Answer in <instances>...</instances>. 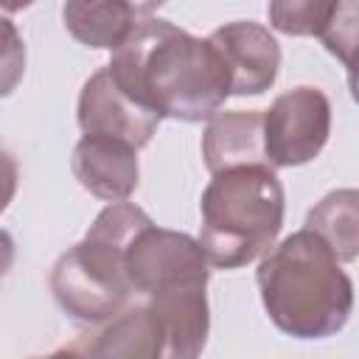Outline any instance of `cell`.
<instances>
[{
    "label": "cell",
    "mask_w": 359,
    "mask_h": 359,
    "mask_svg": "<svg viewBox=\"0 0 359 359\" xmlns=\"http://www.w3.org/2000/svg\"><path fill=\"white\" fill-rule=\"evenodd\" d=\"M115 84L160 118L210 121L230 95L227 70L208 42L168 20H143L107 65Z\"/></svg>",
    "instance_id": "6da1fadb"
},
{
    "label": "cell",
    "mask_w": 359,
    "mask_h": 359,
    "mask_svg": "<svg viewBox=\"0 0 359 359\" xmlns=\"http://www.w3.org/2000/svg\"><path fill=\"white\" fill-rule=\"evenodd\" d=\"M255 280L269 320L294 339L334 337L353 311L351 275L306 227L264 252Z\"/></svg>",
    "instance_id": "7a4b0ae2"
},
{
    "label": "cell",
    "mask_w": 359,
    "mask_h": 359,
    "mask_svg": "<svg viewBox=\"0 0 359 359\" xmlns=\"http://www.w3.org/2000/svg\"><path fill=\"white\" fill-rule=\"evenodd\" d=\"M199 247L210 266L241 269L269 252L283 227L286 194L269 165L213 174L202 191Z\"/></svg>",
    "instance_id": "3957f363"
},
{
    "label": "cell",
    "mask_w": 359,
    "mask_h": 359,
    "mask_svg": "<svg viewBox=\"0 0 359 359\" xmlns=\"http://www.w3.org/2000/svg\"><path fill=\"white\" fill-rule=\"evenodd\" d=\"M151 224L149 213L132 202L107 205L84 238L59 255L50 272V292L59 309L79 323H104L123 311L132 289L123 252L137 230Z\"/></svg>",
    "instance_id": "277c9868"
},
{
    "label": "cell",
    "mask_w": 359,
    "mask_h": 359,
    "mask_svg": "<svg viewBox=\"0 0 359 359\" xmlns=\"http://www.w3.org/2000/svg\"><path fill=\"white\" fill-rule=\"evenodd\" d=\"M331 135V101L317 87L280 93L264 112V149L272 168L311 163Z\"/></svg>",
    "instance_id": "5b68a950"
},
{
    "label": "cell",
    "mask_w": 359,
    "mask_h": 359,
    "mask_svg": "<svg viewBox=\"0 0 359 359\" xmlns=\"http://www.w3.org/2000/svg\"><path fill=\"white\" fill-rule=\"evenodd\" d=\"M208 266L210 264L196 238L180 230L157 227L154 222L137 230L123 252L129 289L143 297L180 283H208Z\"/></svg>",
    "instance_id": "8992f818"
},
{
    "label": "cell",
    "mask_w": 359,
    "mask_h": 359,
    "mask_svg": "<svg viewBox=\"0 0 359 359\" xmlns=\"http://www.w3.org/2000/svg\"><path fill=\"white\" fill-rule=\"evenodd\" d=\"M76 118L84 135L115 137L129 143L132 149H143L163 121L154 109L143 107L129 93H123L107 67H101L84 81L79 93Z\"/></svg>",
    "instance_id": "52a82bcc"
},
{
    "label": "cell",
    "mask_w": 359,
    "mask_h": 359,
    "mask_svg": "<svg viewBox=\"0 0 359 359\" xmlns=\"http://www.w3.org/2000/svg\"><path fill=\"white\" fill-rule=\"evenodd\" d=\"M208 42L216 48L227 70L230 95H261L275 84L280 70V45L269 28L236 20L216 28Z\"/></svg>",
    "instance_id": "ba28073f"
},
{
    "label": "cell",
    "mask_w": 359,
    "mask_h": 359,
    "mask_svg": "<svg viewBox=\"0 0 359 359\" xmlns=\"http://www.w3.org/2000/svg\"><path fill=\"white\" fill-rule=\"evenodd\" d=\"M208 283H180L149 297L146 309L160 337V359H199L210 331Z\"/></svg>",
    "instance_id": "9c48e42d"
},
{
    "label": "cell",
    "mask_w": 359,
    "mask_h": 359,
    "mask_svg": "<svg viewBox=\"0 0 359 359\" xmlns=\"http://www.w3.org/2000/svg\"><path fill=\"white\" fill-rule=\"evenodd\" d=\"M70 168L84 191L104 202H126L140 180L137 149L123 140L101 137V135H81L73 149Z\"/></svg>",
    "instance_id": "30bf717a"
},
{
    "label": "cell",
    "mask_w": 359,
    "mask_h": 359,
    "mask_svg": "<svg viewBox=\"0 0 359 359\" xmlns=\"http://www.w3.org/2000/svg\"><path fill=\"white\" fill-rule=\"evenodd\" d=\"M202 157L210 174L247 168V165H269L264 149V112L258 109L216 112L202 135Z\"/></svg>",
    "instance_id": "8fae6325"
},
{
    "label": "cell",
    "mask_w": 359,
    "mask_h": 359,
    "mask_svg": "<svg viewBox=\"0 0 359 359\" xmlns=\"http://www.w3.org/2000/svg\"><path fill=\"white\" fill-rule=\"evenodd\" d=\"M149 17H154V6H146V3L70 0L62 6V20H65V28L73 34V39L101 50H118L126 42V36Z\"/></svg>",
    "instance_id": "7c38bea8"
},
{
    "label": "cell",
    "mask_w": 359,
    "mask_h": 359,
    "mask_svg": "<svg viewBox=\"0 0 359 359\" xmlns=\"http://www.w3.org/2000/svg\"><path fill=\"white\" fill-rule=\"evenodd\" d=\"M73 351L79 359H160V337L149 309L132 306L109 317Z\"/></svg>",
    "instance_id": "4fadbf2b"
},
{
    "label": "cell",
    "mask_w": 359,
    "mask_h": 359,
    "mask_svg": "<svg viewBox=\"0 0 359 359\" xmlns=\"http://www.w3.org/2000/svg\"><path fill=\"white\" fill-rule=\"evenodd\" d=\"M306 230L328 244L339 264H351L359 255V194L339 188L325 194L306 216Z\"/></svg>",
    "instance_id": "5bb4252c"
},
{
    "label": "cell",
    "mask_w": 359,
    "mask_h": 359,
    "mask_svg": "<svg viewBox=\"0 0 359 359\" xmlns=\"http://www.w3.org/2000/svg\"><path fill=\"white\" fill-rule=\"evenodd\" d=\"M334 3H317V0H275L269 3L266 14L275 31L289 36H320Z\"/></svg>",
    "instance_id": "9a60e30c"
},
{
    "label": "cell",
    "mask_w": 359,
    "mask_h": 359,
    "mask_svg": "<svg viewBox=\"0 0 359 359\" xmlns=\"http://www.w3.org/2000/svg\"><path fill=\"white\" fill-rule=\"evenodd\" d=\"M356 17H359V6L356 3H334L331 17L320 34L323 45L345 65L353 67V50H356Z\"/></svg>",
    "instance_id": "2e32d148"
},
{
    "label": "cell",
    "mask_w": 359,
    "mask_h": 359,
    "mask_svg": "<svg viewBox=\"0 0 359 359\" xmlns=\"http://www.w3.org/2000/svg\"><path fill=\"white\" fill-rule=\"evenodd\" d=\"M25 73V42L17 25L0 14V98L11 95Z\"/></svg>",
    "instance_id": "e0dca14e"
},
{
    "label": "cell",
    "mask_w": 359,
    "mask_h": 359,
    "mask_svg": "<svg viewBox=\"0 0 359 359\" xmlns=\"http://www.w3.org/2000/svg\"><path fill=\"white\" fill-rule=\"evenodd\" d=\"M17 194V163L8 151L0 149V213L11 205Z\"/></svg>",
    "instance_id": "ac0fdd59"
},
{
    "label": "cell",
    "mask_w": 359,
    "mask_h": 359,
    "mask_svg": "<svg viewBox=\"0 0 359 359\" xmlns=\"http://www.w3.org/2000/svg\"><path fill=\"white\" fill-rule=\"evenodd\" d=\"M14 264V238L8 230H0V278L11 269Z\"/></svg>",
    "instance_id": "d6986e66"
},
{
    "label": "cell",
    "mask_w": 359,
    "mask_h": 359,
    "mask_svg": "<svg viewBox=\"0 0 359 359\" xmlns=\"http://www.w3.org/2000/svg\"><path fill=\"white\" fill-rule=\"evenodd\" d=\"M34 359H79V356H76L73 348H62V351H53L48 356H34Z\"/></svg>",
    "instance_id": "ffe728a7"
}]
</instances>
